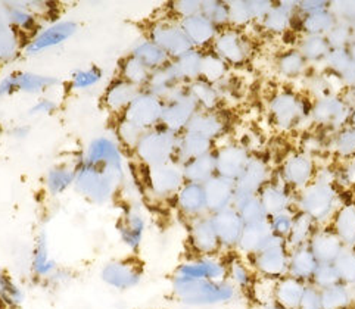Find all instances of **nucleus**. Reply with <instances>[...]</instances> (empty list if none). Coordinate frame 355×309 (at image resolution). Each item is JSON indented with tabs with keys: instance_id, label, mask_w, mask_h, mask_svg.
<instances>
[{
	"instance_id": "nucleus-22",
	"label": "nucleus",
	"mask_w": 355,
	"mask_h": 309,
	"mask_svg": "<svg viewBox=\"0 0 355 309\" xmlns=\"http://www.w3.org/2000/svg\"><path fill=\"white\" fill-rule=\"evenodd\" d=\"M76 171L77 166L69 164H59L52 166L44 177V186L47 192L52 196L65 193L71 186H74Z\"/></svg>"
},
{
	"instance_id": "nucleus-6",
	"label": "nucleus",
	"mask_w": 355,
	"mask_h": 309,
	"mask_svg": "<svg viewBox=\"0 0 355 309\" xmlns=\"http://www.w3.org/2000/svg\"><path fill=\"white\" fill-rule=\"evenodd\" d=\"M149 40L158 44L170 58L177 59L193 51L191 40L187 39L180 22L161 19L153 22L149 28Z\"/></svg>"
},
{
	"instance_id": "nucleus-14",
	"label": "nucleus",
	"mask_w": 355,
	"mask_h": 309,
	"mask_svg": "<svg viewBox=\"0 0 355 309\" xmlns=\"http://www.w3.org/2000/svg\"><path fill=\"white\" fill-rule=\"evenodd\" d=\"M118 234H120L123 243L132 249L133 252H137L139 247L144 242L145 231H146V220L140 209L135 206H128L118 220Z\"/></svg>"
},
{
	"instance_id": "nucleus-17",
	"label": "nucleus",
	"mask_w": 355,
	"mask_h": 309,
	"mask_svg": "<svg viewBox=\"0 0 355 309\" xmlns=\"http://www.w3.org/2000/svg\"><path fill=\"white\" fill-rule=\"evenodd\" d=\"M207 195L208 212L217 213L223 209H227L232 199L234 197L233 180L226 177H212L209 182L204 184Z\"/></svg>"
},
{
	"instance_id": "nucleus-40",
	"label": "nucleus",
	"mask_w": 355,
	"mask_h": 309,
	"mask_svg": "<svg viewBox=\"0 0 355 309\" xmlns=\"http://www.w3.org/2000/svg\"><path fill=\"white\" fill-rule=\"evenodd\" d=\"M28 133H30V127L28 125H18L15 128H12L10 136L14 137V139L21 140V139H26L28 136Z\"/></svg>"
},
{
	"instance_id": "nucleus-30",
	"label": "nucleus",
	"mask_w": 355,
	"mask_h": 309,
	"mask_svg": "<svg viewBox=\"0 0 355 309\" xmlns=\"http://www.w3.org/2000/svg\"><path fill=\"white\" fill-rule=\"evenodd\" d=\"M24 302L21 288L10 276L0 272V306L5 309H18Z\"/></svg>"
},
{
	"instance_id": "nucleus-34",
	"label": "nucleus",
	"mask_w": 355,
	"mask_h": 309,
	"mask_svg": "<svg viewBox=\"0 0 355 309\" xmlns=\"http://www.w3.org/2000/svg\"><path fill=\"white\" fill-rule=\"evenodd\" d=\"M191 96L195 99V102L198 103V106H204L205 109H211L214 108L216 105V91L212 89L207 81H199L195 80L191 86L187 87Z\"/></svg>"
},
{
	"instance_id": "nucleus-20",
	"label": "nucleus",
	"mask_w": 355,
	"mask_h": 309,
	"mask_svg": "<svg viewBox=\"0 0 355 309\" xmlns=\"http://www.w3.org/2000/svg\"><path fill=\"white\" fill-rule=\"evenodd\" d=\"M12 82H14V90L28 93V94H40L47 90L55 87L59 80L52 76H42V74H34V73H15L10 74Z\"/></svg>"
},
{
	"instance_id": "nucleus-27",
	"label": "nucleus",
	"mask_w": 355,
	"mask_h": 309,
	"mask_svg": "<svg viewBox=\"0 0 355 309\" xmlns=\"http://www.w3.org/2000/svg\"><path fill=\"white\" fill-rule=\"evenodd\" d=\"M177 76H179L180 81L184 80L195 81L200 76V67H202V55L198 51H191L186 55L173 59L171 61Z\"/></svg>"
},
{
	"instance_id": "nucleus-13",
	"label": "nucleus",
	"mask_w": 355,
	"mask_h": 309,
	"mask_svg": "<svg viewBox=\"0 0 355 309\" xmlns=\"http://www.w3.org/2000/svg\"><path fill=\"white\" fill-rule=\"evenodd\" d=\"M175 206L189 222L207 215L208 205L204 184L186 182L175 196Z\"/></svg>"
},
{
	"instance_id": "nucleus-39",
	"label": "nucleus",
	"mask_w": 355,
	"mask_h": 309,
	"mask_svg": "<svg viewBox=\"0 0 355 309\" xmlns=\"http://www.w3.org/2000/svg\"><path fill=\"white\" fill-rule=\"evenodd\" d=\"M58 109V103L52 99H40L35 102L30 111H28V115L31 116H35V115H51L53 114L55 111Z\"/></svg>"
},
{
	"instance_id": "nucleus-35",
	"label": "nucleus",
	"mask_w": 355,
	"mask_h": 309,
	"mask_svg": "<svg viewBox=\"0 0 355 309\" xmlns=\"http://www.w3.org/2000/svg\"><path fill=\"white\" fill-rule=\"evenodd\" d=\"M224 73V62L214 55H202V67H200V76L207 80H218Z\"/></svg>"
},
{
	"instance_id": "nucleus-9",
	"label": "nucleus",
	"mask_w": 355,
	"mask_h": 309,
	"mask_svg": "<svg viewBox=\"0 0 355 309\" xmlns=\"http://www.w3.org/2000/svg\"><path fill=\"white\" fill-rule=\"evenodd\" d=\"M198 112V103L186 89L179 96L164 102V114L161 125L167 127L171 132L182 134L191 123L193 115Z\"/></svg>"
},
{
	"instance_id": "nucleus-37",
	"label": "nucleus",
	"mask_w": 355,
	"mask_h": 309,
	"mask_svg": "<svg viewBox=\"0 0 355 309\" xmlns=\"http://www.w3.org/2000/svg\"><path fill=\"white\" fill-rule=\"evenodd\" d=\"M171 9L175 17H179L180 21L191 18L200 14L202 9V2H174L171 5Z\"/></svg>"
},
{
	"instance_id": "nucleus-11",
	"label": "nucleus",
	"mask_w": 355,
	"mask_h": 309,
	"mask_svg": "<svg viewBox=\"0 0 355 309\" xmlns=\"http://www.w3.org/2000/svg\"><path fill=\"white\" fill-rule=\"evenodd\" d=\"M229 268L214 256H196L180 264L174 276H180L192 280L226 281Z\"/></svg>"
},
{
	"instance_id": "nucleus-16",
	"label": "nucleus",
	"mask_w": 355,
	"mask_h": 309,
	"mask_svg": "<svg viewBox=\"0 0 355 309\" xmlns=\"http://www.w3.org/2000/svg\"><path fill=\"white\" fill-rule=\"evenodd\" d=\"M141 90L144 89H139L123 78L112 81L103 94L105 109L121 116Z\"/></svg>"
},
{
	"instance_id": "nucleus-25",
	"label": "nucleus",
	"mask_w": 355,
	"mask_h": 309,
	"mask_svg": "<svg viewBox=\"0 0 355 309\" xmlns=\"http://www.w3.org/2000/svg\"><path fill=\"white\" fill-rule=\"evenodd\" d=\"M132 55L137 58L141 64L146 65L150 71H155L164 65H167L171 61L170 56L165 53L158 44L150 42L149 39L137 42L133 46Z\"/></svg>"
},
{
	"instance_id": "nucleus-28",
	"label": "nucleus",
	"mask_w": 355,
	"mask_h": 309,
	"mask_svg": "<svg viewBox=\"0 0 355 309\" xmlns=\"http://www.w3.org/2000/svg\"><path fill=\"white\" fill-rule=\"evenodd\" d=\"M19 31L0 18V62L14 59L19 53Z\"/></svg>"
},
{
	"instance_id": "nucleus-7",
	"label": "nucleus",
	"mask_w": 355,
	"mask_h": 309,
	"mask_svg": "<svg viewBox=\"0 0 355 309\" xmlns=\"http://www.w3.org/2000/svg\"><path fill=\"white\" fill-rule=\"evenodd\" d=\"M162 114L164 100L148 90H141L120 118L135 124L144 132H148V130L161 125Z\"/></svg>"
},
{
	"instance_id": "nucleus-32",
	"label": "nucleus",
	"mask_w": 355,
	"mask_h": 309,
	"mask_svg": "<svg viewBox=\"0 0 355 309\" xmlns=\"http://www.w3.org/2000/svg\"><path fill=\"white\" fill-rule=\"evenodd\" d=\"M216 49L218 55H221L224 59H227V61H232V62L239 61L243 55L239 37L232 33L221 35L216 43Z\"/></svg>"
},
{
	"instance_id": "nucleus-29",
	"label": "nucleus",
	"mask_w": 355,
	"mask_h": 309,
	"mask_svg": "<svg viewBox=\"0 0 355 309\" xmlns=\"http://www.w3.org/2000/svg\"><path fill=\"white\" fill-rule=\"evenodd\" d=\"M220 130H221V121L214 114L196 112L191 120V123H189L186 132H191L211 140L212 137L220 133Z\"/></svg>"
},
{
	"instance_id": "nucleus-21",
	"label": "nucleus",
	"mask_w": 355,
	"mask_h": 309,
	"mask_svg": "<svg viewBox=\"0 0 355 309\" xmlns=\"http://www.w3.org/2000/svg\"><path fill=\"white\" fill-rule=\"evenodd\" d=\"M180 26L193 47L209 43L216 35V26L202 14L180 21Z\"/></svg>"
},
{
	"instance_id": "nucleus-3",
	"label": "nucleus",
	"mask_w": 355,
	"mask_h": 309,
	"mask_svg": "<svg viewBox=\"0 0 355 309\" xmlns=\"http://www.w3.org/2000/svg\"><path fill=\"white\" fill-rule=\"evenodd\" d=\"M179 136L164 125L148 130L136 146L135 154L146 168L175 161Z\"/></svg>"
},
{
	"instance_id": "nucleus-2",
	"label": "nucleus",
	"mask_w": 355,
	"mask_h": 309,
	"mask_svg": "<svg viewBox=\"0 0 355 309\" xmlns=\"http://www.w3.org/2000/svg\"><path fill=\"white\" fill-rule=\"evenodd\" d=\"M121 182L111 173L83 161L77 165L74 188L92 204L105 205L115 196Z\"/></svg>"
},
{
	"instance_id": "nucleus-18",
	"label": "nucleus",
	"mask_w": 355,
	"mask_h": 309,
	"mask_svg": "<svg viewBox=\"0 0 355 309\" xmlns=\"http://www.w3.org/2000/svg\"><path fill=\"white\" fill-rule=\"evenodd\" d=\"M0 18L17 31H31L37 26V15L27 6V3L2 2L0 3Z\"/></svg>"
},
{
	"instance_id": "nucleus-15",
	"label": "nucleus",
	"mask_w": 355,
	"mask_h": 309,
	"mask_svg": "<svg viewBox=\"0 0 355 309\" xmlns=\"http://www.w3.org/2000/svg\"><path fill=\"white\" fill-rule=\"evenodd\" d=\"M211 217H212V221H214L221 246L239 245V240L245 229V222L239 211L227 208L217 213H212Z\"/></svg>"
},
{
	"instance_id": "nucleus-26",
	"label": "nucleus",
	"mask_w": 355,
	"mask_h": 309,
	"mask_svg": "<svg viewBox=\"0 0 355 309\" xmlns=\"http://www.w3.org/2000/svg\"><path fill=\"white\" fill-rule=\"evenodd\" d=\"M152 71L141 64L137 58L130 55L124 58L120 64V76L123 80L132 82L139 89H146Z\"/></svg>"
},
{
	"instance_id": "nucleus-36",
	"label": "nucleus",
	"mask_w": 355,
	"mask_h": 309,
	"mask_svg": "<svg viewBox=\"0 0 355 309\" xmlns=\"http://www.w3.org/2000/svg\"><path fill=\"white\" fill-rule=\"evenodd\" d=\"M200 14H202L207 19H209L214 26L216 24L227 21L230 17L227 6L218 2H204L202 9H200Z\"/></svg>"
},
{
	"instance_id": "nucleus-23",
	"label": "nucleus",
	"mask_w": 355,
	"mask_h": 309,
	"mask_svg": "<svg viewBox=\"0 0 355 309\" xmlns=\"http://www.w3.org/2000/svg\"><path fill=\"white\" fill-rule=\"evenodd\" d=\"M31 268L35 277H40V279L53 277L56 272V264L51 258L49 245H47V237L44 233L39 234L37 239H35V245L33 249V258H31Z\"/></svg>"
},
{
	"instance_id": "nucleus-10",
	"label": "nucleus",
	"mask_w": 355,
	"mask_h": 309,
	"mask_svg": "<svg viewBox=\"0 0 355 309\" xmlns=\"http://www.w3.org/2000/svg\"><path fill=\"white\" fill-rule=\"evenodd\" d=\"M77 31L78 26L73 21L53 22L49 27H46L35 34L30 40V43L24 47V52L28 56L42 53L47 49H52V47L65 43L68 39L73 37Z\"/></svg>"
},
{
	"instance_id": "nucleus-4",
	"label": "nucleus",
	"mask_w": 355,
	"mask_h": 309,
	"mask_svg": "<svg viewBox=\"0 0 355 309\" xmlns=\"http://www.w3.org/2000/svg\"><path fill=\"white\" fill-rule=\"evenodd\" d=\"M186 183L183 165L177 161L146 168V184L150 195L158 200L175 199L177 193Z\"/></svg>"
},
{
	"instance_id": "nucleus-5",
	"label": "nucleus",
	"mask_w": 355,
	"mask_h": 309,
	"mask_svg": "<svg viewBox=\"0 0 355 309\" xmlns=\"http://www.w3.org/2000/svg\"><path fill=\"white\" fill-rule=\"evenodd\" d=\"M85 162L111 173L121 183L124 182V159L120 143L108 136H99L90 141Z\"/></svg>"
},
{
	"instance_id": "nucleus-24",
	"label": "nucleus",
	"mask_w": 355,
	"mask_h": 309,
	"mask_svg": "<svg viewBox=\"0 0 355 309\" xmlns=\"http://www.w3.org/2000/svg\"><path fill=\"white\" fill-rule=\"evenodd\" d=\"M217 170L216 157L211 153L204 154V157L196 158L191 162L183 165V175L187 183H196V184H205L209 182Z\"/></svg>"
},
{
	"instance_id": "nucleus-38",
	"label": "nucleus",
	"mask_w": 355,
	"mask_h": 309,
	"mask_svg": "<svg viewBox=\"0 0 355 309\" xmlns=\"http://www.w3.org/2000/svg\"><path fill=\"white\" fill-rule=\"evenodd\" d=\"M229 274L236 286L245 288L250 283V272H248V270L241 263H233L229 268Z\"/></svg>"
},
{
	"instance_id": "nucleus-31",
	"label": "nucleus",
	"mask_w": 355,
	"mask_h": 309,
	"mask_svg": "<svg viewBox=\"0 0 355 309\" xmlns=\"http://www.w3.org/2000/svg\"><path fill=\"white\" fill-rule=\"evenodd\" d=\"M103 78V71L99 67H89L86 69H77L71 76V86L76 90H87L99 85Z\"/></svg>"
},
{
	"instance_id": "nucleus-1",
	"label": "nucleus",
	"mask_w": 355,
	"mask_h": 309,
	"mask_svg": "<svg viewBox=\"0 0 355 309\" xmlns=\"http://www.w3.org/2000/svg\"><path fill=\"white\" fill-rule=\"evenodd\" d=\"M173 293L177 301L189 306H207L230 302L236 289L229 281L192 280L180 276L173 277Z\"/></svg>"
},
{
	"instance_id": "nucleus-19",
	"label": "nucleus",
	"mask_w": 355,
	"mask_h": 309,
	"mask_svg": "<svg viewBox=\"0 0 355 309\" xmlns=\"http://www.w3.org/2000/svg\"><path fill=\"white\" fill-rule=\"evenodd\" d=\"M211 146V140L199 134L184 132L179 136V145H177L175 161L184 165L196 158L208 154Z\"/></svg>"
},
{
	"instance_id": "nucleus-33",
	"label": "nucleus",
	"mask_w": 355,
	"mask_h": 309,
	"mask_svg": "<svg viewBox=\"0 0 355 309\" xmlns=\"http://www.w3.org/2000/svg\"><path fill=\"white\" fill-rule=\"evenodd\" d=\"M144 134H145L144 130H140L135 124L123 120V118H120V121H118V124H116L118 141H120L121 146H124L127 149H132L133 152Z\"/></svg>"
},
{
	"instance_id": "nucleus-8",
	"label": "nucleus",
	"mask_w": 355,
	"mask_h": 309,
	"mask_svg": "<svg viewBox=\"0 0 355 309\" xmlns=\"http://www.w3.org/2000/svg\"><path fill=\"white\" fill-rule=\"evenodd\" d=\"M144 264L137 258H123L114 259L105 264L101 277L108 286L116 290H128L136 288L144 279Z\"/></svg>"
},
{
	"instance_id": "nucleus-12",
	"label": "nucleus",
	"mask_w": 355,
	"mask_h": 309,
	"mask_svg": "<svg viewBox=\"0 0 355 309\" xmlns=\"http://www.w3.org/2000/svg\"><path fill=\"white\" fill-rule=\"evenodd\" d=\"M189 242L198 256H212L221 246L211 215L199 217L189 222Z\"/></svg>"
},
{
	"instance_id": "nucleus-41",
	"label": "nucleus",
	"mask_w": 355,
	"mask_h": 309,
	"mask_svg": "<svg viewBox=\"0 0 355 309\" xmlns=\"http://www.w3.org/2000/svg\"><path fill=\"white\" fill-rule=\"evenodd\" d=\"M0 309H5V308H2V306H0Z\"/></svg>"
}]
</instances>
